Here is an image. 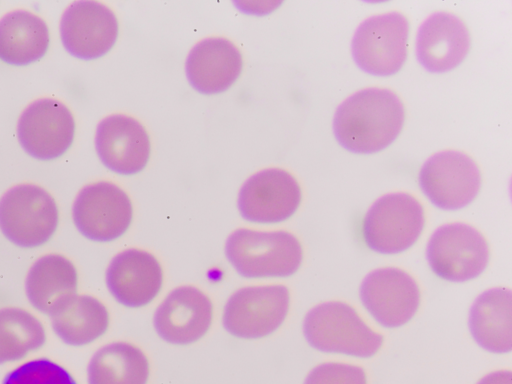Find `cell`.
Returning <instances> with one entry per match:
<instances>
[{"label":"cell","instance_id":"obj_18","mask_svg":"<svg viewBox=\"0 0 512 384\" xmlns=\"http://www.w3.org/2000/svg\"><path fill=\"white\" fill-rule=\"evenodd\" d=\"M162 267L149 252L127 249L117 254L106 271V284L113 297L127 307H141L159 293Z\"/></svg>","mask_w":512,"mask_h":384},{"label":"cell","instance_id":"obj_8","mask_svg":"<svg viewBox=\"0 0 512 384\" xmlns=\"http://www.w3.org/2000/svg\"><path fill=\"white\" fill-rule=\"evenodd\" d=\"M132 203L116 184L99 181L83 187L72 207V217L86 238L112 241L122 236L132 221Z\"/></svg>","mask_w":512,"mask_h":384},{"label":"cell","instance_id":"obj_22","mask_svg":"<svg viewBox=\"0 0 512 384\" xmlns=\"http://www.w3.org/2000/svg\"><path fill=\"white\" fill-rule=\"evenodd\" d=\"M49 29L38 15L13 10L0 19V59L23 66L42 58L49 46Z\"/></svg>","mask_w":512,"mask_h":384},{"label":"cell","instance_id":"obj_6","mask_svg":"<svg viewBox=\"0 0 512 384\" xmlns=\"http://www.w3.org/2000/svg\"><path fill=\"white\" fill-rule=\"evenodd\" d=\"M423 226L420 202L407 193H391L376 200L366 213L363 236L370 249L396 254L416 242Z\"/></svg>","mask_w":512,"mask_h":384},{"label":"cell","instance_id":"obj_20","mask_svg":"<svg viewBox=\"0 0 512 384\" xmlns=\"http://www.w3.org/2000/svg\"><path fill=\"white\" fill-rule=\"evenodd\" d=\"M78 274L74 264L60 254H47L30 268L26 295L38 311L52 315L65 301L76 294Z\"/></svg>","mask_w":512,"mask_h":384},{"label":"cell","instance_id":"obj_2","mask_svg":"<svg viewBox=\"0 0 512 384\" xmlns=\"http://www.w3.org/2000/svg\"><path fill=\"white\" fill-rule=\"evenodd\" d=\"M225 253L235 270L246 278L290 276L303 257L300 242L289 232L243 228L229 235Z\"/></svg>","mask_w":512,"mask_h":384},{"label":"cell","instance_id":"obj_12","mask_svg":"<svg viewBox=\"0 0 512 384\" xmlns=\"http://www.w3.org/2000/svg\"><path fill=\"white\" fill-rule=\"evenodd\" d=\"M301 197V188L292 174L269 168L245 181L239 192L238 208L250 222L278 223L295 213Z\"/></svg>","mask_w":512,"mask_h":384},{"label":"cell","instance_id":"obj_17","mask_svg":"<svg viewBox=\"0 0 512 384\" xmlns=\"http://www.w3.org/2000/svg\"><path fill=\"white\" fill-rule=\"evenodd\" d=\"M470 49V34L455 14L436 12L419 27L415 53L429 72L444 73L462 63Z\"/></svg>","mask_w":512,"mask_h":384},{"label":"cell","instance_id":"obj_10","mask_svg":"<svg viewBox=\"0 0 512 384\" xmlns=\"http://www.w3.org/2000/svg\"><path fill=\"white\" fill-rule=\"evenodd\" d=\"M289 303V291L283 285L241 288L231 295L225 305L224 327L240 338L267 336L283 323Z\"/></svg>","mask_w":512,"mask_h":384},{"label":"cell","instance_id":"obj_21","mask_svg":"<svg viewBox=\"0 0 512 384\" xmlns=\"http://www.w3.org/2000/svg\"><path fill=\"white\" fill-rule=\"evenodd\" d=\"M511 311L510 289L493 288L477 297L470 310L469 328L482 348L494 353L511 350Z\"/></svg>","mask_w":512,"mask_h":384},{"label":"cell","instance_id":"obj_16","mask_svg":"<svg viewBox=\"0 0 512 384\" xmlns=\"http://www.w3.org/2000/svg\"><path fill=\"white\" fill-rule=\"evenodd\" d=\"M211 321V300L204 292L192 286H182L171 291L154 314L156 332L172 344L196 342L206 334Z\"/></svg>","mask_w":512,"mask_h":384},{"label":"cell","instance_id":"obj_11","mask_svg":"<svg viewBox=\"0 0 512 384\" xmlns=\"http://www.w3.org/2000/svg\"><path fill=\"white\" fill-rule=\"evenodd\" d=\"M75 121L68 107L55 98H40L22 112L17 136L22 148L39 160L63 155L72 145Z\"/></svg>","mask_w":512,"mask_h":384},{"label":"cell","instance_id":"obj_23","mask_svg":"<svg viewBox=\"0 0 512 384\" xmlns=\"http://www.w3.org/2000/svg\"><path fill=\"white\" fill-rule=\"evenodd\" d=\"M52 328L66 344L82 346L102 336L109 325L106 307L88 295H73L52 315Z\"/></svg>","mask_w":512,"mask_h":384},{"label":"cell","instance_id":"obj_25","mask_svg":"<svg viewBox=\"0 0 512 384\" xmlns=\"http://www.w3.org/2000/svg\"><path fill=\"white\" fill-rule=\"evenodd\" d=\"M45 340V329L34 315L17 307L0 309V364L24 358Z\"/></svg>","mask_w":512,"mask_h":384},{"label":"cell","instance_id":"obj_3","mask_svg":"<svg viewBox=\"0 0 512 384\" xmlns=\"http://www.w3.org/2000/svg\"><path fill=\"white\" fill-rule=\"evenodd\" d=\"M303 331L309 344L320 351L362 358L376 354L383 343L382 335L343 302H325L312 308L305 316Z\"/></svg>","mask_w":512,"mask_h":384},{"label":"cell","instance_id":"obj_19","mask_svg":"<svg viewBox=\"0 0 512 384\" xmlns=\"http://www.w3.org/2000/svg\"><path fill=\"white\" fill-rule=\"evenodd\" d=\"M240 50L223 37H209L197 43L186 59V75L192 87L203 94L227 90L242 70Z\"/></svg>","mask_w":512,"mask_h":384},{"label":"cell","instance_id":"obj_28","mask_svg":"<svg viewBox=\"0 0 512 384\" xmlns=\"http://www.w3.org/2000/svg\"><path fill=\"white\" fill-rule=\"evenodd\" d=\"M478 384H512V374L509 370H500L488 374Z\"/></svg>","mask_w":512,"mask_h":384},{"label":"cell","instance_id":"obj_26","mask_svg":"<svg viewBox=\"0 0 512 384\" xmlns=\"http://www.w3.org/2000/svg\"><path fill=\"white\" fill-rule=\"evenodd\" d=\"M3 384H77L72 375L59 364L39 358L28 361L4 379Z\"/></svg>","mask_w":512,"mask_h":384},{"label":"cell","instance_id":"obj_7","mask_svg":"<svg viewBox=\"0 0 512 384\" xmlns=\"http://www.w3.org/2000/svg\"><path fill=\"white\" fill-rule=\"evenodd\" d=\"M426 254L433 272L453 282L476 278L489 260L488 244L483 235L463 223L439 227L428 242Z\"/></svg>","mask_w":512,"mask_h":384},{"label":"cell","instance_id":"obj_27","mask_svg":"<svg viewBox=\"0 0 512 384\" xmlns=\"http://www.w3.org/2000/svg\"><path fill=\"white\" fill-rule=\"evenodd\" d=\"M304 384H367V380L361 367L328 362L315 367Z\"/></svg>","mask_w":512,"mask_h":384},{"label":"cell","instance_id":"obj_4","mask_svg":"<svg viewBox=\"0 0 512 384\" xmlns=\"http://www.w3.org/2000/svg\"><path fill=\"white\" fill-rule=\"evenodd\" d=\"M58 221L56 201L38 185H16L0 198V230L17 246L33 248L46 243Z\"/></svg>","mask_w":512,"mask_h":384},{"label":"cell","instance_id":"obj_14","mask_svg":"<svg viewBox=\"0 0 512 384\" xmlns=\"http://www.w3.org/2000/svg\"><path fill=\"white\" fill-rule=\"evenodd\" d=\"M360 297L370 314L385 327L407 323L420 304L416 281L398 268H381L369 273L360 287Z\"/></svg>","mask_w":512,"mask_h":384},{"label":"cell","instance_id":"obj_1","mask_svg":"<svg viewBox=\"0 0 512 384\" xmlns=\"http://www.w3.org/2000/svg\"><path fill=\"white\" fill-rule=\"evenodd\" d=\"M405 109L399 96L384 88H367L348 97L333 119L336 140L346 150L370 154L388 147L400 134Z\"/></svg>","mask_w":512,"mask_h":384},{"label":"cell","instance_id":"obj_24","mask_svg":"<svg viewBox=\"0 0 512 384\" xmlns=\"http://www.w3.org/2000/svg\"><path fill=\"white\" fill-rule=\"evenodd\" d=\"M149 363L138 347L115 342L99 349L88 366L89 384H146Z\"/></svg>","mask_w":512,"mask_h":384},{"label":"cell","instance_id":"obj_5","mask_svg":"<svg viewBox=\"0 0 512 384\" xmlns=\"http://www.w3.org/2000/svg\"><path fill=\"white\" fill-rule=\"evenodd\" d=\"M409 22L400 12H388L365 19L351 42L355 63L376 76L397 73L407 57Z\"/></svg>","mask_w":512,"mask_h":384},{"label":"cell","instance_id":"obj_9","mask_svg":"<svg viewBox=\"0 0 512 384\" xmlns=\"http://www.w3.org/2000/svg\"><path fill=\"white\" fill-rule=\"evenodd\" d=\"M423 193L437 207L456 210L470 204L481 185V173L467 154L445 150L431 156L419 173Z\"/></svg>","mask_w":512,"mask_h":384},{"label":"cell","instance_id":"obj_13","mask_svg":"<svg viewBox=\"0 0 512 384\" xmlns=\"http://www.w3.org/2000/svg\"><path fill=\"white\" fill-rule=\"evenodd\" d=\"M60 35L74 57L91 60L105 55L115 44L118 21L114 12L96 1H76L63 13Z\"/></svg>","mask_w":512,"mask_h":384},{"label":"cell","instance_id":"obj_15","mask_svg":"<svg viewBox=\"0 0 512 384\" xmlns=\"http://www.w3.org/2000/svg\"><path fill=\"white\" fill-rule=\"evenodd\" d=\"M95 147L102 163L122 175L140 172L150 156L146 129L138 120L124 114H112L100 121Z\"/></svg>","mask_w":512,"mask_h":384}]
</instances>
